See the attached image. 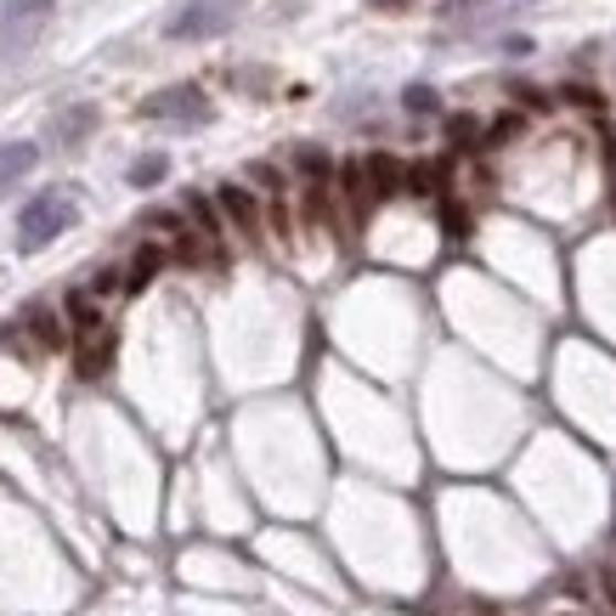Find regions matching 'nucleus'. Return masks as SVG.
<instances>
[{
	"mask_svg": "<svg viewBox=\"0 0 616 616\" xmlns=\"http://www.w3.org/2000/svg\"><path fill=\"white\" fill-rule=\"evenodd\" d=\"M23 322L34 328V346H40V351H57V346H63V322H57L52 306H40V300H34V306L23 311Z\"/></svg>",
	"mask_w": 616,
	"mask_h": 616,
	"instance_id": "obj_8",
	"label": "nucleus"
},
{
	"mask_svg": "<svg viewBox=\"0 0 616 616\" xmlns=\"http://www.w3.org/2000/svg\"><path fill=\"white\" fill-rule=\"evenodd\" d=\"M34 159H40L34 141H0V193H7V187H18V181L34 170Z\"/></svg>",
	"mask_w": 616,
	"mask_h": 616,
	"instance_id": "obj_7",
	"label": "nucleus"
},
{
	"mask_svg": "<svg viewBox=\"0 0 616 616\" xmlns=\"http://www.w3.org/2000/svg\"><path fill=\"white\" fill-rule=\"evenodd\" d=\"M238 18V0H187L170 18V40H215Z\"/></svg>",
	"mask_w": 616,
	"mask_h": 616,
	"instance_id": "obj_3",
	"label": "nucleus"
},
{
	"mask_svg": "<svg viewBox=\"0 0 616 616\" xmlns=\"http://www.w3.org/2000/svg\"><path fill=\"white\" fill-rule=\"evenodd\" d=\"M300 170H306V176H328V153H317V148H300Z\"/></svg>",
	"mask_w": 616,
	"mask_h": 616,
	"instance_id": "obj_16",
	"label": "nucleus"
},
{
	"mask_svg": "<svg viewBox=\"0 0 616 616\" xmlns=\"http://www.w3.org/2000/svg\"><path fill=\"white\" fill-rule=\"evenodd\" d=\"M453 7H476V0H453Z\"/></svg>",
	"mask_w": 616,
	"mask_h": 616,
	"instance_id": "obj_21",
	"label": "nucleus"
},
{
	"mask_svg": "<svg viewBox=\"0 0 616 616\" xmlns=\"http://www.w3.org/2000/svg\"><path fill=\"white\" fill-rule=\"evenodd\" d=\"M362 170H368V193H373V199H396L402 187H407V170H402V159H391V153H373Z\"/></svg>",
	"mask_w": 616,
	"mask_h": 616,
	"instance_id": "obj_5",
	"label": "nucleus"
},
{
	"mask_svg": "<svg viewBox=\"0 0 616 616\" xmlns=\"http://www.w3.org/2000/svg\"><path fill=\"white\" fill-rule=\"evenodd\" d=\"M187 210H193V221H199V232H204V238L215 244V238H221V226H215V210H210V204H204L199 193H187Z\"/></svg>",
	"mask_w": 616,
	"mask_h": 616,
	"instance_id": "obj_12",
	"label": "nucleus"
},
{
	"mask_svg": "<svg viewBox=\"0 0 616 616\" xmlns=\"http://www.w3.org/2000/svg\"><path fill=\"white\" fill-rule=\"evenodd\" d=\"M91 125H97V108H91V103H85V108H68V114H63L57 136H63V141H68V148H74V141H79V136H85Z\"/></svg>",
	"mask_w": 616,
	"mask_h": 616,
	"instance_id": "obj_10",
	"label": "nucleus"
},
{
	"mask_svg": "<svg viewBox=\"0 0 616 616\" xmlns=\"http://www.w3.org/2000/svg\"><path fill=\"white\" fill-rule=\"evenodd\" d=\"M436 181H442V164H413V170H407V187H413V193H436Z\"/></svg>",
	"mask_w": 616,
	"mask_h": 616,
	"instance_id": "obj_14",
	"label": "nucleus"
},
{
	"mask_svg": "<svg viewBox=\"0 0 616 616\" xmlns=\"http://www.w3.org/2000/svg\"><path fill=\"white\" fill-rule=\"evenodd\" d=\"M407 108H413V114H436V91H431V85H413V91H407Z\"/></svg>",
	"mask_w": 616,
	"mask_h": 616,
	"instance_id": "obj_15",
	"label": "nucleus"
},
{
	"mask_svg": "<svg viewBox=\"0 0 616 616\" xmlns=\"http://www.w3.org/2000/svg\"><path fill=\"white\" fill-rule=\"evenodd\" d=\"M605 599L616 605V572H605Z\"/></svg>",
	"mask_w": 616,
	"mask_h": 616,
	"instance_id": "obj_20",
	"label": "nucleus"
},
{
	"mask_svg": "<svg viewBox=\"0 0 616 616\" xmlns=\"http://www.w3.org/2000/svg\"><path fill=\"white\" fill-rule=\"evenodd\" d=\"M74 215H79V204H74L68 187H52V193L29 199V204H23V215H18V249H23V255L45 249L52 238H63V232L74 226Z\"/></svg>",
	"mask_w": 616,
	"mask_h": 616,
	"instance_id": "obj_1",
	"label": "nucleus"
},
{
	"mask_svg": "<svg viewBox=\"0 0 616 616\" xmlns=\"http://www.w3.org/2000/svg\"><path fill=\"white\" fill-rule=\"evenodd\" d=\"M159 266H164V249H159V244H141V249H136V261H130L125 289H130V295H141V289H148V283L159 277Z\"/></svg>",
	"mask_w": 616,
	"mask_h": 616,
	"instance_id": "obj_9",
	"label": "nucleus"
},
{
	"mask_svg": "<svg viewBox=\"0 0 616 616\" xmlns=\"http://www.w3.org/2000/svg\"><path fill=\"white\" fill-rule=\"evenodd\" d=\"M45 23H52V0H0V63L29 57Z\"/></svg>",
	"mask_w": 616,
	"mask_h": 616,
	"instance_id": "obj_2",
	"label": "nucleus"
},
{
	"mask_svg": "<svg viewBox=\"0 0 616 616\" xmlns=\"http://www.w3.org/2000/svg\"><path fill=\"white\" fill-rule=\"evenodd\" d=\"M514 130H520V119H514V114H503V119L492 125V141H503V136H514Z\"/></svg>",
	"mask_w": 616,
	"mask_h": 616,
	"instance_id": "obj_18",
	"label": "nucleus"
},
{
	"mask_svg": "<svg viewBox=\"0 0 616 616\" xmlns=\"http://www.w3.org/2000/svg\"><path fill=\"white\" fill-rule=\"evenodd\" d=\"M136 114H141V119H170V125H204V119H210V97H204L199 85H170V91L141 97Z\"/></svg>",
	"mask_w": 616,
	"mask_h": 616,
	"instance_id": "obj_4",
	"label": "nucleus"
},
{
	"mask_svg": "<svg viewBox=\"0 0 616 616\" xmlns=\"http://www.w3.org/2000/svg\"><path fill=\"white\" fill-rule=\"evenodd\" d=\"M215 199H221L226 221H232V226H238V232H244V238H249V244H255V238H261V215H255V199L244 193V187H221V193H215Z\"/></svg>",
	"mask_w": 616,
	"mask_h": 616,
	"instance_id": "obj_6",
	"label": "nucleus"
},
{
	"mask_svg": "<svg viewBox=\"0 0 616 616\" xmlns=\"http://www.w3.org/2000/svg\"><path fill=\"white\" fill-rule=\"evenodd\" d=\"M68 311H74V322H79V334H97V322H103V317H97V306H91V295H74Z\"/></svg>",
	"mask_w": 616,
	"mask_h": 616,
	"instance_id": "obj_13",
	"label": "nucleus"
},
{
	"mask_svg": "<svg viewBox=\"0 0 616 616\" xmlns=\"http://www.w3.org/2000/svg\"><path fill=\"white\" fill-rule=\"evenodd\" d=\"M447 130H453V141H469V136H476V119H469V114H458Z\"/></svg>",
	"mask_w": 616,
	"mask_h": 616,
	"instance_id": "obj_17",
	"label": "nucleus"
},
{
	"mask_svg": "<svg viewBox=\"0 0 616 616\" xmlns=\"http://www.w3.org/2000/svg\"><path fill=\"white\" fill-rule=\"evenodd\" d=\"M164 170H170V159H164V153L136 159V164H130V187H153V181H164Z\"/></svg>",
	"mask_w": 616,
	"mask_h": 616,
	"instance_id": "obj_11",
	"label": "nucleus"
},
{
	"mask_svg": "<svg viewBox=\"0 0 616 616\" xmlns=\"http://www.w3.org/2000/svg\"><path fill=\"white\" fill-rule=\"evenodd\" d=\"M368 7H379V12H402V7H413V0H368Z\"/></svg>",
	"mask_w": 616,
	"mask_h": 616,
	"instance_id": "obj_19",
	"label": "nucleus"
}]
</instances>
